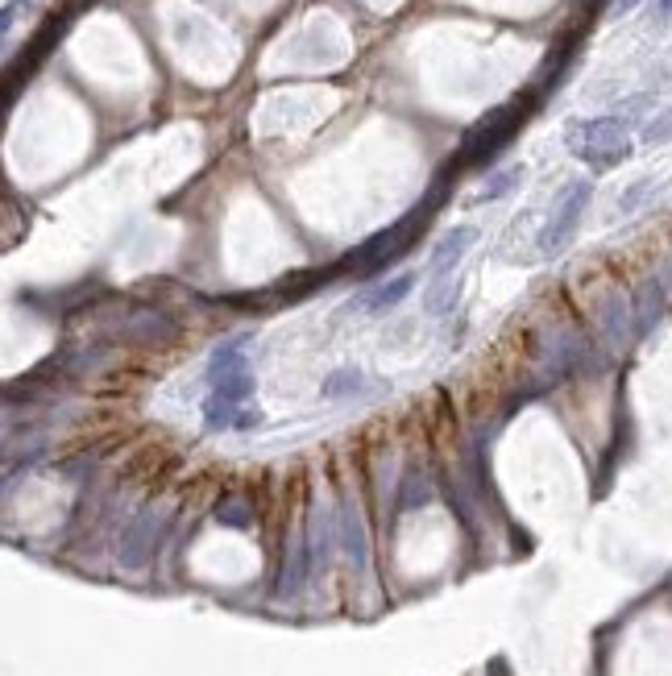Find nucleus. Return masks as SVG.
<instances>
[{
  "mask_svg": "<svg viewBox=\"0 0 672 676\" xmlns=\"http://www.w3.org/2000/svg\"><path fill=\"white\" fill-rule=\"evenodd\" d=\"M652 21H656V25H668V21H672V0H652Z\"/></svg>",
  "mask_w": 672,
  "mask_h": 676,
  "instance_id": "412c9836",
  "label": "nucleus"
},
{
  "mask_svg": "<svg viewBox=\"0 0 672 676\" xmlns=\"http://www.w3.org/2000/svg\"><path fill=\"white\" fill-rule=\"evenodd\" d=\"M457 295H461V278H457V274H444V278H432V287H428L424 303H428V312H432V316H444V312H453Z\"/></svg>",
  "mask_w": 672,
  "mask_h": 676,
  "instance_id": "4468645a",
  "label": "nucleus"
},
{
  "mask_svg": "<svg viewBox=\"0 0 672 676\" xmlns=\"http://www.w3.org/2000/svg\"><path fill=\"white\" fill-rule=\"evenodd\" d=\"M150 552H154V511L137 515L133 527L121 535V560H125L129 569L146 565V556H150Z\"/></svg>",
  "mask_w": 672,
  "mask_h": 676,
  "instance_id": "1a4fd4ad",
  "label": "nucleus"
},
{
  "mask_svg": "<svg viewBox=\"0 0 672 676\" xmlns=\"http://www.w3.org/2000/svg\"><path fill=\"white\" fill-rule=\"evenodd\" d=\"M656 191V183L652 179H639V183H631V191H623V200H619V212H635L648 195Z\"/></svg>",
  "mask_w": 672,
  "mask_h": 676,
  "instance_id": "aec40b11",
  "label": "nucleus"
},
{
  "mask_svg": "<svg viewBox=\"0 0 672 676\" xmlns=\"http://www.w3.org/2000/svg\"><path fill=\"white\" fill-rule=\"evenodd\" d=\"M643 142H648V146H664V142H672V108L656 112V117L648 121V129H643Z\"/></svg>",
  "mask_w": 672,
  "mask_h": 676,
  "instance_id": "6ab92c4d",
  "label": "nucleus"
},
{
  "mask_svg": "<svg viewBox=\"0 0 672 676\" xmlns=\"http://www.w3.org/2000/svg\"><path fill=\"white\" fill-rule=\"evenodd\" d=\"M565 142L569 150L598 166V171H610V166H619L623 158H631V133L619 117H594V121H573L565 129Z\"/></svg>",
  "mask_w": 672,
  "mask_h": 676,
  "instance_id": "f257e3e1",
  "label": "nucleus"
},
{
  "mask_svg": "<svg viewBox=\"0 0 672 676\" xmlns=\"http://www.w3.org/2000/svg\"><path fill=\"white\" fill-rule=\"evenodd\" d=\"M639 5V0H614V13H631Z\"/></svg>",
  "mask_w": 672,
  "mask_h": 676,
  "instance_id": "5701e85b",
  "label": "nucleus"
},
{
  "mask_svg": "<svg viewBox=\"0 0 672 676\" xmlns=\"http://www.w3.org/2000/svg\"><path fill=\"white\" fill-rule=\"evenodd\" d=\"M428 208L432 204H419V208H411L399 224H390V229L386 233H378V237H370L366 245H361L357 249V266L361 270H382L386 262H395L399 258V253L411 245V237H415V229H424V220H428Z\"/></svg>",
  "mask_w": 672,
  "mask_h": 676,
  "instance_id": "20e7f679",
  "label": "nucleus"
},
{
  "mask_svg": "<svg viewBox=\"0 0 672 676\" xmlns=\"http://www.w3.org/2000/svg\"><path fill=\"white\" fill-rule=\"evenodd\" d=\"M307 560H312V548H307V535L295 531L291 535V548H287V560H283V577H278V594L283 598H295L303 581H307Z\"/></svg>",
  "mask_w": 672,
  "mask_h": 676,
  "instance_id": "6e6552de",
  "label": "nucleus"
},
{
  "mask_svg": "<svg viewBox=\"0 0 672 676\" xmlns=\"http://www.w3.org/2000/svg\"><path fill=\"white\" fill-rule=\"evenodd\" d=\"M341 548H345V560H349V569L361 577L370 569V535H366V519H361L357 511V502H345L341 506Z\"/></svg>",
  "mask_w": 672,
  "mask_h": 676,
  "instance_id": "423d86ee",
  "label": "nucleus"
},
{
  "mask_svg": "<svg viewBox=\"0 0 672 676\" xmlns=\"http://www.w3.org/2000/svg\"><path fill=\"white\" fill-rule=\"evenodd\" d=\"M208 386L212 394L208 399H220V403H233L241 407L249 394H254V374H249V365L245 370H224V374H208Z\"/></svg>",
  "mask_w": 672,
  "mask_h": 676,
  "instance_id": "9b49d317",
  "label": "nucleus"
},
{
  "mask_svg": "<svg viewBox=\"0 0 672 676\" xmlns=\"http://www.w3.org/2000/svg\"><path fill=\"white\" fill-rule=\"evenodd\" d=\"M523 125V104H502L494 112H486V117L473 125L465 133V146H461V162L465 166H478V162H490L502 146L515 137V129Z\"/></svg>",
  "mask_w": 672,
  "mask_h": 676,
  "instance_id": "f03ea898",
  "label": "nucleus"
},
{
  "mask_svg": "<svg viewBox=\"0 0 672 676\" xmlns=\"http://www.w3.org/2000/svg\"><path fill=\"white\" fill-rule=\"evenodd\" d=\"M523 175H527L523 166H507V171H498V175H494V179L482 187V195H478V200H482V204H486V200H502V195H507V191H515V187L523 183Z\"/></svg>",
  "mask_w": 672,
  "mask_h": 676,
  "instance_id": "a211bd4d",
  "label": "nucleus"
},
{
  "mask_svg": "<svg viewBox=\"0 0 672 676\" xmlns=\"http://www.w3.org/2000/svg\"><path fill=\"white\" fill-rule=\"evenodd\" d=\"M590 200H594V183H585V179L569 183V191L556 200V208H552V216L544 224V233H540V253H544V258H556V253L573 241V233H577L585 208H590Z\"/></svg>",
  "mask_w": 672,
  "mask_h": 676,
  "instance_id": "7ed1b4c3",
  "label": "nucleus"
},
{
  "mask_svg": "<svg viewBox=\"0 0 672 676\" xmlns=\"http://www.w3.org/2000/svg\"><path fill=\"white\" fill-rule=\"evenodd\" d=\"M245 349H249V332H237L229 341H220L212 349L208 361V374H224V370H245Z\"/></svg>",
  "mask_w": 672,
  "mask_h": 676,
  "instance_id": "ddd939ff",
  "label": "nucleus"
},
{
  "mask_svg": "<svg viewBox=\"0 0 672 676\" xmlns=\"http://www.w3.org/2000/svg\"><path fill=\"white\" fill-rule=\"evenodd\" d=\"M361 382H366V374L353 370V365H345V370H332V374L324 378L320 394H324V399H345V394H357V390H361Z\"/></svg>",
  "mask_w": 672,
  "mask_h": 676,
  "instance_id": "2eb2a0df",
  "label": "nucleus"
},
{
  "mask_svg": "<svg viewBox=\"0 0 672 676\" xmlns=\"http://www.w3.org/2000/svg\"><path fill=\"white\" fill-rule=\"evenodd\" d=\"M216 523H224V527H249V523H254V506H249L245 498H224L216 506Z\"/></svg>",
  "mask_w": 672,
  "mask_h": 676,
  "instance_id": "f3484780",
  "label": "nucleus"
},
{
  "mask_svg": "<svg viewBox=\"0 0 672 676\" xmlns=\"http://www.w3.org/2000/svg\"><path fill=\"white\" fill-rule=\"evenodd\" d=\"M237 415H241V407H233V403H220V399H208V403H204V424H208V432H229V428H237Z\"/></svg>",
  "mask_w": 672,
  "mask_h": 676,
  "instance_id": "dca6fc26",
  "label": "nucleus"
},
{
  "mask_svg": "<svg viewBox=\"0 0 672 676\" xmlns=\"http://www.w3.org/2000/svg\"><path fill=\"white\" fill-rule=\"evenodd\" d=\"M411 287H415V274H399V278H390V283L374 287L366 299H357V307H361V312H386V307L403 303L411 295Z\"/></svg>",
  "mask_w": 672,
  "mask_h": 676,
  "instance_id": "f8f14e48",
  "label": "nucleus"
},
{
  "mask_svg": "<svg viewBox=\"0 0 672 676\" xmlns=\"http://www.w3.org/2000/svg\"><path fill=\"white\" fill-rule=\"evenodd\" d=\"M478 241V233L469 229V224H461V229H453L448 237H440V245L432 249V262H428V274L432 278H444V274H453L457 270V262L469 253V245Z\"/></svg>",
  "mask_w": 672,
  "mask_h": 676,
  "instance_id": "0eeeda50",
  "label": "nucleus"
},
{
  "mask_svg": "<svg viewBox=\"0 0 672 676\" xmlns=\"http://www.w3.org/2000/svg\"><path fill=\"white\" fill-rule=\"evenodd\" d=\"M258 424H262V411H241V415H237V428H241V432L258 428Z\"/></svg>",
  "mask_w": 672,
  "mask_h": 676,
  "instance_id": "4be33fe9",
  "label": "nucleus"
},
{
  "mask_svg": "<svg viewBox=\"0 0 672 676\" xmlns=\"http://www.w3.org/2000/svg\"><path fill=\"white\" fill-rule=\"evenodd\" d=\"M336 527L341 523H332L328 515V506H312V519H307V548H312V560L320 569H328V560H332V540H336Z\"/></svg>",
  "mask_w": 672,
  "mask_h": 676,
  "instance_id": "9d476101",
  "label": "nucleus"
},
{
  "mask_svg": "<svg viewBox=\"0 0 672 676\" xmlns=\"http://www.w3.org/2000/svg\"><path fill=\"white\" fill-rule=\"evenodd\" d=\"M631 320H635V312H631L627 295L606 291L602 303H598V328H602V336H606V345H610V349H627L631 332H635Z\"/></svg>",
  "mask_w": 672,
  "mask_h": 676,
  "instance_id": "39448f33",
  "label": "nucleus"
}]
</instances>
